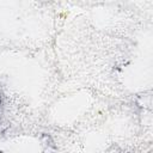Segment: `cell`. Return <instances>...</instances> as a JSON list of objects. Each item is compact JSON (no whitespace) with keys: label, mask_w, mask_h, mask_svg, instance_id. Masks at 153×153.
I'll return each instance as SVG.
<instances>
[{"label":"cell","mask_w":153,"mask_h":153,"mask_svg":"<svg viewBox=\"0 0 153 153\" xmlns=\"http://www.w3.org/2000/svg\"><path fill=\"white\" fill-rule=\"evenodd\" d=\"M0 103H1V100H0Z\"/></svg>","instance_id":"obj_1"}]
</instances>
